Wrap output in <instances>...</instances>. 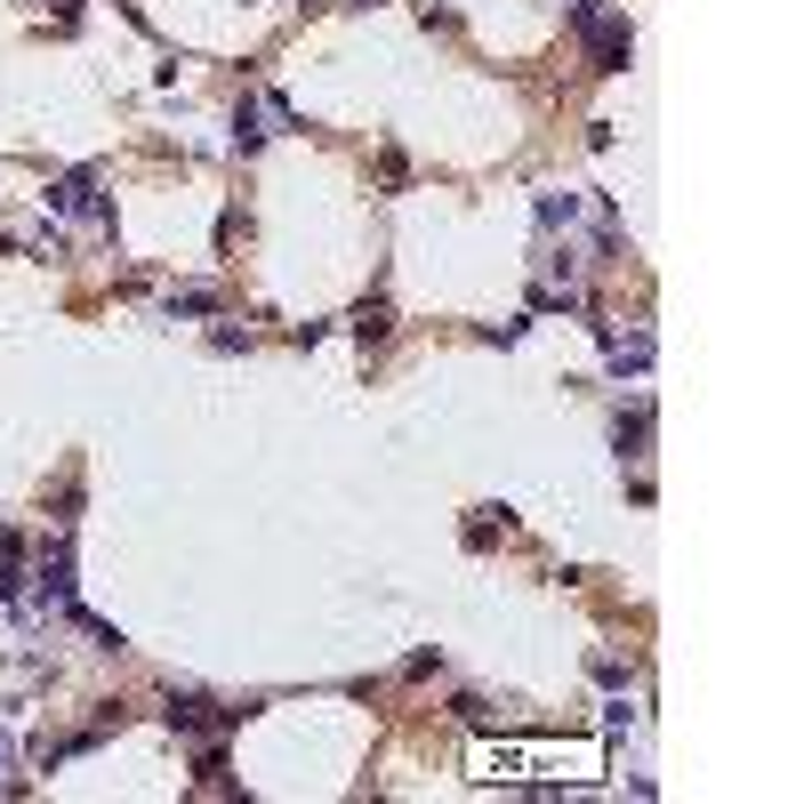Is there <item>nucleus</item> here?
I'll list each match as a JSON object with an SVG mask.
<instances>
[{
  "label": "nucleus",
  "mask_w": 804,
  "mask_h": 804,
  "mask_svg": "<svg viewBox=\"0 0 804 804\" xmlns=\"http://www.w3.org/2000/svg\"><path fill=\"white\" fill-rule=\"evenodd\" d=\"M234 716H242V708H210L201 692H185V700L170 692V725H177V732H210V725H234Z\"/></svg>",
  "instance_id": "3"
},
{
  "label": "nucleus",
  "mask_w": 804,
  "mask_h": 804,
  "mask_svg": "<svg viewBox=\"0 0 804 804\" xmlns=\"http://www.w3.org/2000/svg\"><path fill=\"white\" fill-rule=\"evenodd\" d=\"M258 137H265V129H258V106H250V97H242V106H234V146H242V153H250V146H258Z\"/></svg>",
  "instance_id": "7"
},
{
  "label": "nucleus",
  "mask_w": 804,
  "mask_h": 804,
  "mask_svg": "<svg viewBox=\"0 0 804 804\" xmlns=\"http://www.w3.org/2000/svg\"><path fill=\"white\" fill-rule=\"evenodd\" d=\"M611 443H620V459H644V443H652V403H635L611 419Z\"/></svg>",
  "instance_id": "4"
},
{
  "label": "nucleus",
  "mask_w": 804,
  "mask_h": 804,
  "mask_svg": "<svg viewBox=\"0 0 804 804\" xmlns=\"http://www.w3.org/2000/svg\"><path fill=\"white\" fill-rule=\"evenodd\" d=\"M218 290H170V314H210Z\"/></svg>",
  "instance_id": "9"
},
{
  "label": "nucleus",
  "mask_w": 804,
  "mask_h": 804,
  "mask_svg": "<svg viewBox=\"0 0 804 804\" xmlns=\"http://www.w3.org/2000/svg\"><path fill=\"white\" fill-rule=\"evenodd\" d=\"M595 9H604V0H571V25H587V16H595Z\"/></svg>",
  "instance_id": "10"
},
{
  "label": "nucleus",
  "mask_w": 804,
  "mask_h": 804,
  "mask_svg": "<svg viewBox=\"0 0 804 804\" xmlns=\"http://www.w3.org/2000/svg\"><path fill=\"white\" fill-rule=\"evenodd\" d=\"M40 201H49V210H65V218H106V201H97V170H73V177H57Z\"/></svg>",
  "instance_id": "2"
},
{
  "label": "nucleus",
  "mask_w": 804,
  "mask_h": 804,
  "mask_svg": "<svg viewBox=\"0 0 804 804\" xmlns=\"http://www.w3.org/2000/svg\"><path fill=\"white\" fill-rule=\"evenodd\" d=\"M386 330H395V306H386V298H362V306H355V338H362V346H379Z\"/></svg>",
  "instance_id": "5"
},
{
  "label": "nucleus",
  "mask_w": 804,
  "mask_h": 804,
  "mask_svg": "<svg viewBox=\"0 0 804 804\" xmlns=\"http://www.w3.org/2000/svg\"><path fill=\"white\" fill-rule=\"evenodd\" d=\"M571 218H580V194H547L540 201V225H571Z\"/></svg>",
  "instance_id": "8"
},
{
  "label": "nucleus",
  "mask_w": 804,
  "mask_h": 804,
  "mask_svg": "<svg viewBox=\"0 0 804 804\" xmlns=\"http://www.w3.org/2000/svg\"><path fill=\"white\" fill-rule=\"evenodd\" d=\"M0 789H16V780H9V740H0Z\"/></svg>",
  "instance_id": "11"
},
{
  "label": "nucleus",
  "mask_w": 804,
  "mask_h": 804,
  "mask_svg": "<svg viewBox=\"0 0 804 804\" xmlns=\"http://www.w3.org/2000/svg\"><path fill=\"white\" fill-rule=\"evenodd\" d=\"M0 250H9V234H0Z\"/></svg>",
  "instance_id": "12"
},
{
  "label": "nucleus",
  "mask_w": 804,
  "mask_h": 804,
  "mask_svg": "<svg viewBox=\"0 0 804 804\" xmlns=\"http://www.w3.org/2000/svg\"><path fill=\"white\" fill-rule=\"evenodd\" d=\"M580 49H587V65H595V73H628V57H635L628 16H620V9H595L587 25H580Z\"/></svg>",
  "instance_id": "1"
},
{
  "label": "nucleus",
  "mask_w": 804,
  "mask_h": 804,
  "mask_svg": "<svg viewBox=\"0 0 804 804\" xmlns=\"http://www.w3.org/2000/svg\"><path fill=\"white\" fill-rule=\"evenodd\" d=\"M507 540V507H475V523H467V547H491Z\"/></svg>",
  "instance_id": "6"
}]
</instances>
